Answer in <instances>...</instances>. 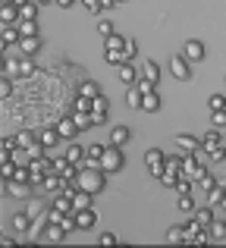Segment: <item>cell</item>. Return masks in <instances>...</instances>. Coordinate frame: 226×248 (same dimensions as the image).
Listing matches in <instances>:
<instances>
[{
  "mask_svg": "<svg viewBox=\"0 0 226 248\" xmlns=\"http://www.w3.org/2000/svg\"><path fill=\"white\" fill-rule=\"evenodd\" d=\"M192 186H195V182H189V179H179V186H176V195H192Z\"/></svg>",
  "mask_w": 226,
  "mask_h": 248,
  "instance_id": "f5cc1de1",
  "label": "cell"
},
{
  "mask_svg": "<svg viewBox=\"0 0 226 248\" xmlns=\"http://www.w3.org/2000/svg\"><path fill=\"white\" fill-rule=\"evenodd\" d=\"M0 22H3V29H19L22 16H19L16 0H13V3H3V6H0Z\"/></svg>",
  "mask_w": 226,
  "mask_h": 248,
  "instance_id": "52a82bcc",
  "label": "cell"
},
{
  "mask_svg": "<svg viewBox=\"0 0 226 248\" xmlns=\"http://www.w3.org/2000/svg\"><path fill=\"white\" fill-rule=\"evenodd\" d=\"M19 35L22 38H38V22H19Z\"/></svg>",
  "mask_w": 226,
  "mask_h": 248,
  "instance_id": "60d3db41",
  "label": "cell"
},
{
  "mask_svg": "<svg viewBox=\"0 0 226 248\" xmlns=\"http://www.w3.org/2000/svg\"><path fill=\"white\" fill-rule=\"evenodd\" d=\"M217 145H223V135L217 132V129H211V132L201 139V148H204V151H211V148H217Z\"/></svg>",
  "mask_w": 226,
  "mask_h": 248,
  "instance_id": "4dcf8cb0",
  "label": "cell"
},
{
  "mask_svg": "<svg viewBox=\"0 0 226 248\" xmlns=\"http://www.w3.org/2000/svg\"><path fill=\"white\" fill-rule=\"evenodd\" d=\"M166 242H170V245L185 242V230H182V226H170V230H166Z\"/></svg>",
  "mask_w": 226,
  "mask_h": 248,
  "instance_id": "8d00e7d4",
  "label": "cell"
},
{
  "mask_svg": "<svg viewBox=\"0 0 226 248\" xmlns=\"http://www.w3.org/2000/svg\"><path fill=\"white\" fill-rule=\"evenodd\" d=\"M141 110H145V113H157V110H160V97H157V91H151V94L141 97Z\"/></svg>",
  "mask_w": 226,
  "mask_h": 248,
  "instance_id": "4316f807",
  "label": "cell"
},
{
  "mask_svg": "<svg viewBox=\"0 0 226 248\" xmlns=\"http://www.w3.org/2000/svg\"><path fill=\"white\" fill-rule=\"evenodd\" d=\"M13 151H19V148H16V139H3V141H0V164H10V160H13Z\"/></svg>",
  "mask_w": 226,
  "mask_h": 248,
  "instance_id": "d4e9b609",
  "label": "cell"
},
{
  "mask_svg": "<svg viewBox=\"0 0 226 248\" xmlns=\"http://www.w3.org/2000/svg\"><path fill=\"white\" fill-rule=\"evenodd\" d=\"M13 139H16V148H19V151H29V148L38 141V135L31 132V129H22V132H16Z\"/></svg>",
  "mask_w": 226,
  "mask_h": 248,
  "instance_id": "d6986e66",
  "label": "cell"
},
{
  "mask_svg": "<svg viewBox=\"0 0 226 248\" xmlns=\"http://www.w3.org/2000/svg\"><path fill=\"white\" fill-rule=\"evenodd\" d=\"M192 220H195V223H198V226H201V230H204V232H208V230H211V226H214V214H211V211H208V207H201V211H195V217H192Z\"/></svg>",
  "mask_w": 226,
  "mask_h": 248,
  "instance_id": "484cf974",
  "label": "cell"
},
{
  "mask_svg": "<svg viewBox=\"0 0 226 248\" xmlns=\"http://www.w3.org/2000/svg\"><path fill=\"white\" fill-rule=\"evenodd\" d=\"M0 248H16V239H13V236H3V239H0Z\"/></svg>",
  "mask_w": 226,
  "mask_h": 248,
  "instance_id": "680465c9",
  "label": "cell"
},
{
  "mask_svg": "<svg viewBox=\"0 0 226 248\" xmlns=\"http://www.w3.org/2000/svg\"><path fill=\"white\" fill-rule=\"evenodd\" d=\"M13 230H16V232L31 230V217H29V214H16V217H13Z\"/></svg>",
  "mask_w": 226,
  "mask_h": 248,
  "instance_id": "e575fe53",
  "label": "cell"
},
{
  "mask_svg": "<svg viewBox=\"0 0 226 248\" xmlns=\"http://www.w3.org/2000/svg\"><path fill=\"white\" fill-rule=\"evenodd\" d=\"M223 145H226V132H223Z\"/></svg>",
  "mask_w": 226,
  "mask_h": 248,
  "instance_id": "94428289",
  "label": "cell"
},
{
  "mask_svg": "<svg viewBox=\"0 0 226 248\" xmlns=\"http://www.w3.org/2000/svg\"><path fill=\"white\" fill-rule=\"evenodd\" d=\"M38 141L44 145V151H50V148H57L63 139L57 135V129H54V126H47V129H41V132H38Z\"/></svg>",
  "mask_w": 226,
  "mask_h": 248,
  "instance_id": "2e32d148",
  "label": "cell"
},
{
  "mask_svg": "<svg viewBox=\"0 0 226 248\" xmlns=\"http://www.w3.org/2000/svg\"><path fill=\"white\" fill-rule=\"evenodd\" d=\"M19 6V16H22V22H35L38 16V3H29V0H16Z\"/></svg>",
  "mask_w": 226,
  "mask_h": 248,
  "instance_id": "7402d4cb",
  "label": "cell"
},
{
  "mask_svg": "<svg viewBox=\"0 0 226 248\" xmlns=\"http://www.w3.org/2000/svg\"><path fill=\"white\" fill-rule=\"evenodd\" d=\"M120 82L122 85H129V88H135V85H138V79H141V69H135L132 63H126V66H120Z\"/></svg>",
  "mask_w": 226,
  "mask_h": 248,
  "instance_id": "9a60e30c",
  "label": "cell"
},
{
  "mask_svg": "<svg viewBox=\"0 0 226 248\" xmlns=\"http://www.w3.org/2000/svg\"><path fill=\"white\" fill-rule=\"evenodd\" d=\"M66 188H69V182H66V179H63V176H57V173H50V176H47V179H44V182H41V192H47V195H54V198H57V195H63V192H66Z\"/></svg>",
  "mask_w": 226,
  "mask_h": 248,
  "instance_id": "ba28073f",
  "label": "cell"
},
{
  "mask_svg": "<svg viewBox=\"0 0 226 248\" xmlns=\"http://www.w3.org/2000/svg\"><path fill=\"white\" fill-rule=\"evenodd\" d=\"M19 47H22V54L31 60V54H38V47H41V38H22V41H19Z\"/></svg>",
  "mask_w": 226,
  "mask_h": 248,
  "instance_id": "f546056e",
  "label": "cell"
},
{
  "mask_svg": "<svg viewBox=\"0 0 226 248\" xmlns=\"http://www.w3.org/2000/svg\"><path fill=\"white\" fill-rule=\"evenodd\" d=\"M208 236L214 239V242H226V223L223 220H214V226L208 230Z\"/></svg>",
  "mask_w": 226,
  "mask_h": 248,
  "instance_id": "1f68e13d",
  "label": "cell"
},
{
  "mask_svg": "<svg viewBox=\"0 0 226 248\" xmlns=\"http://www.w3.org/2000/svg\"><path fill=\"white\" fill-rule=\"evenodd\" d=\"M179 179H182V157L176 154V157H166L164 173H160V182H164V186H170V188H176Z\"/></svg>",
  "mask_w": 226,
  "mask_h": 248,
  "instance_id": "7a4b0ae2",
  "label": "cell"
},
{
  "mask_svg": "<svg viewBox=\"0 0 226 248\" xmlns=\"http://www.w3.org/2000/svg\"><path fill=\"white\" fill-rule=\"evenodd\" d=\"M54 129H57V135H60V139H75V135H79V126L73 123V116H63V120H57Z\"/></svg>",
  "mask_w": 226,
  "mask_h": 248,
  "instance_id": "30bf717a",
  "label": "cell"
},
{
  "mask_svg": "<svg viewBox=\"0 0 226 248\" xmlns=\"http://www.w3.org/2000/svg\"><path fill=\"white\" fill-rule=\"evenodd\" d=\"M122 164H126V157H122V148H113V145L107 148L104 157H101V170H104V173H120Z\"/></svg>",
  "mask_w": 226,
  "mask_h": 248,
  "instance_id": "3957f363",
  "label": "cell"
},
{
  "mask_svg": "<svg viewBox=\"0 0 226 248\" xmlns=\"http://www.w3.org/2000/svg\"><path fill=\"white\" fill-rule=\"evenodd\" d=\"M16 164H13V160H10V164H0V173H3V182H10L13 179V176H16Z\"/></svg>",
  "mask_w": 226,
  "mask_h": 248,
  "instance_id": "681fc988",
  "label": "cell"
},
{
  "mask_svg": "<svg viewBox=\"0 0 226 248\" xmlns=\"http://www.w3.org/2000/svg\"><path fill=\"white\" fill-rule=\"evenodd\" d=\"M223 198H226V188H223V186H217L214 192H208V198H204V201H208V204H220Z\"/></svg>",
  "mask_w": 226,
  "mask_h": 248,
  "instance_id": "f6af8a7d",
  "label": "cell"
},
{
  "mask_svg": "<svg viewBox=\"0 0 226 248\" xmlns=\"http://www.w3.org/2000/svg\"><path fill=\"white\" fill-rule=\"evenodd\" d=\"M98 35L110 41V38L116 35V31H113V22H107V19H101V22H98Z\"/></svg>",
  "mask_w": 226,
  "mask_h": 248,
  "instance_id": "7bdbcfd3",
  "label": "cell"
},
{
  "mask_svg": "<svg viewBox=\"0 0 226 248\" xmlns=\"http://www.w3.org/2000/svg\"><path fill=\"white\" fill-rule=\"evenodd\" d=\"M179 211L182 214H195V195H179Z\"/></svg>",
  "mask_w": 226,
  "mask_h": 248,
  "instance_id": "f35d334b",
  "label": "cell"
},
{
  "mask_svg": "<svg viewBox=\"0 0 226 248\" xmlns=\"http://www.w3.org/2000/svg\"><path fill=\"white\" fill-rule=\"evenodd\" d=\"M201 151H204V148H201ZM204 154H208V160L223 164V160H226V145H217V148H211V151H204Z\"/></svg>",
  "mask_w": 226,
  "mask_h": 248,
  "instance_id": "ab89813d",
  "label": "cell"
},
{
  "mask_svg": "<svg viewBox=\"0 0 226 248\" xmlns=\"http://www.w3.org/2000/svg\"><path fill=\"white\" fill-rule=\"evenodd\" d=\"M73 113H91V101H88V97H75Z\"/></svg>",
  "mask_w": 226,
  "mask_h": 248,
  "instance_id": "bcb514c9",
  "label": "cell"
},
{
  "mask_svg": "<svg viewBox=\"0 0 226 248\" xmlns=\"http://www.w3.org/2000/svg\"><path fill=\"white\" fill-rule=\"evenodd\" d=\"M104 151H107L104 145H85V167L101 170V157H104Z\"/></svg>",
  "mask_w": 226,
  "mask_h": 248,
  "instance_id": "4fadbf2b",
  "label": "cell"
},
{
  "mask_svg": "<svg viewBox=\"0 0 226 248\" xmlns=\"http://www.w3.org/2000/svg\"><path fill=\"white\" fill-rule=\"evenodd\" d=\"M129 139H132L129 126H113V129H110V145H113V148H122V145H129Z\"/></svg>",
  "mask_w": 226,
  "mask_h": 248,
  "instance_id": "ac0fdd59",
  "label": "cell"
},
{
  "mask_svg": "<svg viewBox=\"0 0 226 248\" xmlns=\"http://www.w3.org/2000/svg\"><path fill=\"white\" fill-rule=\"evenodd\" d=\"M220 207H223V214H226V198H223V201H220Z\"/></svg>",
  "mask_w": 226,
  "mask_h": 248,
  "instance_id": "91938a15",
  "label": "cell"
},
{
  "mask_svg": "<svg viewBox=\"0 0 226 248\" xmlns=\"http://www.w3.org/2000/svg\"><path fill=\"white\" fill-rule=\"evenodd\" d=\"M63 236H66V230H63V226H57V223H50L47 230H44V239H47V242H60Z\"/></svg>",
  "mask_w": 226,
  "mask_h": 248,
  "instance_id": "836d02e7",
  "label": "cell"
},
{
  "mask_svg": "<svg viewBox=\"0 0 226 248\" xmlns=\"http://www.w3.org/2000/svg\"><path fill=\"white\" fill-rule=\"evenodd\" d=\"M138 54V44L132 41V38H126V57H129V63H132V57Z\"/></svg>",
  "mask_w": 226,
  "mask_h": 248,
  "instance_id": "db71d44e",
  "label": "cell"
},
{
  "mask_svg": "<svg viewBox=\"0 0 226 248\" xmlns=\"http://www.w3.org/2000/svg\"><path fill=\"white\" fill-rule=\"evenodd\" d=\"M10 91H13L10 79H3V82H0V97H10Z\"/></svg>",
  "mask_w": 226,
  "mask_h": 248,
  "instance_id": "6f0895ef",
  "label": "cell"
},
{
  "mask_svg": "<svg viewBox=\"0 0 226 248\" xmlns=\"http://www.w3.org/2000/svg\"><path fill=\"white\" fill-rule=\"evenodd\" d=\"M195 186H198V192H204V198H208V192H214V188H217V179H214V173H208L201 182H195Z\"/></svg>",
  "mask_w": 226,
  "mask_h": 248,
  "instance_id": "d590c367",
  "label": "cell"
},
{
  "mask_svg": "<svg viewBox=\"0 0 226 248\" xmlns=\"http://www.w3.org/2000/svg\"><path fill=\"white\" fill-rule=\"evenodd\" d=\"M170 73L176 76L179 82H189V79H192V69H189V60H182V57H173V60H170Z\"/></svg>",
  "mask_w": 226,
  "mask_h": 248,
  "instance_id": "5bb4252c",
  "label": "cell"
},
{
  "mask_svg": "<svg viewBox=\"0 0 226 248\" xmlns=\"http://www.w3.org/2000/svg\"><path fill=\"white\" fill-rule=\"evenodd\" d=\"M141 79L151 82V85H157V79H160V66H157L154 60H145V63H141Z\"/></svg>",
  "mask_w": 226,
  "mask_h": 248,
  "instance_id": "44dd1931",
  "label": "cell"
},
{
  "mask_svg": "<svg viewBox=\"0 0 226 248\" xmlns=\"http://www.w3.org/2000/svg\"><path fill=\"white\" fill-rule=\"evenodd\" d=\"M19 76V63L16 60H3V79H16Z\"/></svg>",
  "mask_w": 226,
  "mask_h": 248,
  "instance_id": "ee69618b",
  "label": "cell"
},
{
  "mask_svg": "<svg viewBox=\"0 0 226 248\" xmlns=\"http://www.w3.org/2000/svg\"><path fill=\"white\" fill-rule=\"evenodd\" d=\"M135 88H138L141 94H151V91H154V85H151V82H145V79H138V85H135Z\"/></svg>",
  "mask_w": 226,
  "mask_h": 248,
  "instance_id": "9f6ffc18",
  "label": "cell"
},
{
  "mask_svg": "<svg viewBox=\"0 0 226 248\" xmlns=\"http://www.w3.org/2000/svg\"><path fill=\"white\" fill-rule=\"evenodd\" d=\"M0 41H3L6 47H19L22 35H19V29H3V31H0Z\"/></svg>",
  "mask_w": 226,
  "mask_h": 248,
  "instance_id": "83f0119b",
  "label": "cell"
},
{
  "mask_svg": "<svg viewBox=\"0 0 226 248\" xmlns=\"http://www.w3.org/2000/svg\"><path fill=\"white\" fill-rule=\"evenodd\" d=\"M66 195L73 198V211H91V198L94 195H85V192H75V188H66Z\"/></svg>",
  "mask_w": 226,
  "mask_h": 248,
  "instance_id": "8fae6325",
  "label": "cell"
},
{
  "mask_svg": "<svg viewBox=\"0 0 226 248\" xmlns=\"http://www.w3.org/2000/svg\"><path fill=\"white\" fill-rule=\"evenodd\" d=\"M19 76H22V79L35 76V63H31V60H19Z\"/></svg>",
  "mask_w": 226,
  "mask_h": 248,
  "instance_id": "7dc6e473",
  "label": "cell"
},
{
  "mask_svg": "<svg viewBox=\"0 0 226 248\" xmlns=\"http://www.w3.org/2000/svg\"><path fill=\"white\" fill-rule=\"evenodd\" d=\"M164 164H166V154L160 151V148H148L145 151V167L151 170L157 179H160V173H164Z\"/></svg>",
  "mask_w": 226,
  "mask_h": 248,
  "instance_id": "5b68a950",
  "label": "cell"
},
{
  "mask_svg": "<svg viewBox=\"0 0 226 248\" xmlns=\"http://www.w3.org/2000/svg\"><path fill=\"white\" fill-rule=\"evenodd\" d=\"M211 123H214V129H223V132H226V110H220V113H211Z\"/></svg>",
  "mask_w": 226,
  "mask_h": 248,
  "instance_id": "816d5d0a",
  "label": "cell"
},
{
  "mask_svg": "<svg viewBox=\"0 0 226 248\" xmlns=\"http://www.w3.org/2000/svg\"><path fill=\"white\" fill-rule=\"evenodd\" d=\"M82 6H85L88 13H101V10H104V3H101V0H85Z\"/></svg>",
  "mask_w": 226,
  "mask_h": 248,
  "instance_id": "11a10c76",
  "label": "cell"
},
{
  "mask_svg": "<svg viewBox=\"0 0 226 248\" xmlns=\"http://www.w3.org/2000/svg\"><path fill=\"white\" fill-rule=\"evenodd\" d=\"M107 50H126V38H122V35H113L110 41H107Z\"/></svg>",
  "mask_w": 226,
  "mask_h": 248,
  "instance_id": "c3c4849f",
  "label": "cell"
},
{
  "mask_svg": "<svg viewBox=\"0 0 226 248\" xmlns=\"http://www.w3.org/2000/svg\"><path fill=\"white\" fill-rule=\"evenodd\" d=\"M104 186H107V173H104V170H91V167H85L73 182H69V188L85 192V195H101Z\"/></svg>",
  "mask_w": 226,
  "mask_h": 248,
  "instance_id": "6da1fadb",
  "label": "cell"
},
{
  "mask_svg": "<svg viewBox=\"0 0 226 248\" xmlns=\"http://www.w3.org/2000/svg\"><path fill=\"white\" fill-rule=\"evenodd\" d=\"M54 173H57V176H63L66 182H73L75 176L82 173V167H73L66 157H54Z\"/></svg>",
  "mask_w": 226,
  "mask_h": 248,
  "instance_id": "9c48e42d",
  "label": "cell"
},
{
  "mask_svg": "<svg viewBox=\"0 0 226 248\" xmlns=\"http://www.w3.org/2000/svg\"><path fill=\"white\" fill-rule=\"evenodd\" d=\"M107 113H110V101H107V97H94V101H91V120H94V126L104 123Z\"/></svg>",
  "mask_w": 226,
  "mask_h": 248,
  "instance_id": "7c38bea8",
  "label": "cell"
},
{
  "mask_svg": "<svg viewBox=\"0 0 226 248\" xmlns=\"http://www.w3.org/2000/svg\"><path fill=\"white\" fill-rule=\"evenodd\" d=\"M54 211H57V214H66V217H69V214H75V211H73V198H69L66 192L57 195V198H54Z\"/></svg>",
  "mask_w": 226,
  "mask_h": 248,
  "instance_id": "603a6c76",
  "label": "cell"
},
{
  "mask_svg": "<svg viewBox=\"0 0 226 248\" xmlns=\"http://www.w3.org/2000/svg\"><path fill=\"white\" fill-rule=\"evenodd\" d=\"M63 157H66L73 167H82V164H85V145H73V148H66V154H63ZM82 170H85V167H82Z\"/></svg>",
  "mask_w": 226,
  "mask_h": 248,
  "instance_id": "ffe728a7",
  "label": "cell"
},
{
  "mask_svg": "<svg viewBox=\"0 0 226 248\" xmlns=\"http://www.w3.org/2000/svg\"><path fill=\"white\" fill-rule=\"evenodd\" d=\"M98 245L101 248H113L116 245V236H113V232H101V236H98Z\"/></svg>",
  "mask_w": 226,
  "mask_h": 248,
  "instance_id": "f907efd6",
  "label": "cell"
},
{
  "mask_svg": "<svg viewBox=\"0 0 226 248\" xmlns=\"http://www.w3.org/2000/svg\"><path fill=\"white\" fill-rule=\"evenodd\" d=\"M204 54H208V47H204L198 38H189V41L182 44V54H179V57H182V60H189V63H201Z\"/></svg>",
  "mask_w": 226,
  "mask_h": 248,
  "instance_id": "277c9868",
  "label": "cell"
},
{
  "mask_svg": "<svg viewBox=\"0 0 226 248\" xmlns=\"http://www.w3.org/2000/svg\"><path fill=\"white\" fill-rule=\"evenodd\" d=\"M79 97H88V101H94V97H101V88H98V82L85 79V82L79 85Z\"/></svg>",
  "mask_w": 226,
  "mask_h": 248,
  "instance_id": "cb8c5ba5",
  "label": "cell"
},
{
  "mask_svg": "<svg viewBox=\"0 0 226 248\" xmlns=\"http://www.w3.org/2000/svg\"><path fill=\"white\" fill-rule=\"evenodd\" d=\"M75 223H79V230H91L98 223V217H94V211H79L75 214Z\"/></svg>",
  "mask_w": 226,
  "mask_h": 248,
  "instance_id": "f1b7e54d",
  "label": "cell"
},
{
  "mask_svg": "<svg viewBox=\"0 0 226 248\" xmlns=\"http://www.w3.org/2000/svg\"><path fill=\"white\" fill-rule=\"evenodd\" d=\"M69 116H73V123L79 126V132H85V129H91V126H94L91 113H69Z\"/></svg>",
  "mask_w": 226,
  "mask_h": 248,
  "instance_id": "d6a6232c",
  "label": "cell"
},
{
  "mask_svg": "<svg viewBox=\"0 0 226 248\" xmlns=\"http://www.w3.org/2000/svg\"><path fill=\"white\" fill-rule=\"evenodd\" d=\"M141 97H145V94H141L138 88H129V94H126V104H129L132 110H141Z\"/></svg>",
  "mask_w": 226,
  "mask_h": 248,
  "instance_id": "74e56055",
  "label": "cell"
},
{
  "mask_svg": "<svg viewBox=\"0 0 226 248\" xmlns=\"http://www.w3.org/2000/svg\"><path fill=\"white\" fill-rule=\"evenodd\" d=\"M6 186V192L13 195V198H29L31 195V182H16V179H10V182H3Z\"/></svg>",
  "mask_w": 226,
  "mask_h": 248,
  "instance_id": "e0dca14e",
  "label": "cell"
},
{
  "mask_svg": "<svg viewBox=\"0 0 226 248\" xmlns=\"http://www.w3.org/2000/svg\"><path fill=\"white\" fill-rule=\"evenodd\" d=\"M211 113H220V110H226V94H211Z\"/></svg>",
  "mask_w": 226,
  "mask_h": 248,
  "instance_id": "b9f144b4",
  "label": "cell"
},
{
  "mask_svg": "<svg viewBox=\"0 0 226 248\" xmlns=\"http://www.w3.org/2000/svg\"><path fill=\"white\" fill-rule=\"evenodd\" d=\"M176 148H179V157H195L201 151V141L195 135H176Z\"/></svg>",
  "mask_w": 226,
  "mask_h": 248,
  "instance_id": "8992f818",
  "label": "cell"
}]
</instances>
